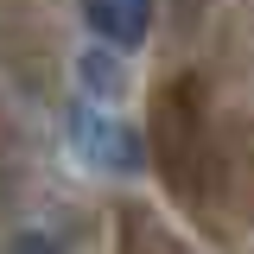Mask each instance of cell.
Listing matches in <instances>:
<instances>
[{
	"label": "cell",
	"mask_w": 254,
	"mask_h": 254,
	"mask_svg": "<svg viewBox=\"0 0 254 254\" xmlns=\"http://www.w3.org/2000/svg\"><path fill=\"white\" fill-rule=\"evenodd\" d=\"M70 146H76L83 165H95V172H121V178H133V172L146 165V140H140L127 121H115L108 108H89V102L70 108Z\"/></svg>",
	"instance_id": "6da1fadb"
},
{
	"label": "cell",
	"mask_w": 254,
	"mask_h": 254,
	"mask_svg": "<svg viewBox=\"0 0 254 254\" xmlns=\"http://www.w3.org/2000/svg\"><path fill=\"white\" fill-rule=\"evenodd\" d=\"M83 19H89L95 45L133 51V45L153 32V0H83Z\"/></svg>",
	"instance_id": "7a4b0ae2"
},
{
	"label": "cell",
	"mask_w": 254,
	"mask_h": 254,
	"mask_svg": "<svg viewBox=\"0 0 254 254\" xmlns=\"http://www.w3.org/2000/svg\"><path fill=\"white\" fill-rule=\"evenodd\" d=\"M83 89L95 95V102H115V95L127 89V70H121V58H108V45H95V51H83Z\"/></svg>",
	"instance_id": "3957f363"
},
{
	"label": "cell",
	"mask_w": 254,
	"mask_h": 254,
	"mask_svg": "<svg viewBox=\"0 0 254 254\" xmlns=\"http://www.w3.org/2000/svg\"><path fill=\"white\" fill-rule=\"evenodd\" d=\"M6 254H64V248L51 242V235H19V242H13Z\"/></svg>",
	"instance_id": "277c9868"
}]
</instances>
